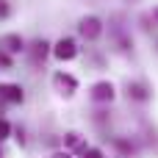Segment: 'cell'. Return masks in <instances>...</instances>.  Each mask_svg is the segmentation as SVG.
<instances>
[{"label":"cell","instance_id":"5bb4252c","mask_svg":"<svg viewBox=\"0 0 158 158\" xmlns=\"http://www.w3.org/2000/svg\"><path fill=\"white\" fill-rule=\"evenodd\" d=\"M153 19H156V25H158V6L153 8Z\"/></svg>","mask_w":158,"mask_h":158},{"label":"cell","instance_id":"277c9868","mask_svg":"<svg viewBox=\"0 0 158 158\" xmlns=\"http://www.w3.org/2000/svg\"><path fill=\"white\" fill-rule=\"evenodd\" d=\"M92 100L94 103H111L114 100V83L111 81H100L92 86Z\"/></svg>","mask_w":158,"mask_h":158},{"label":"cell","instance_id":"30bf717a","mask_svg":"<svg viewBox=\"0 0 158 158\" xmlns=\"http://www.w3.org/2000/svg\"><path fill=\"white\" fill-rule=\"evenodd\" d=\"M8 136H11V125H8L6 119H0V142H3V139H8Z\"/></svg>","mask_w":158,"mask_h":158},{"label":"cell","instance_id":"6da1fadb","mask_svg":"<svg viewBox=\"0 0 158 158\" xmlns=\"http://www.w3.org/2000/svg\"><path fill=\"white\" fill-rule=\"evenodd\" d=\"M78 31H81V36H83L86 42H94V39H100V33H103V22H100V17L89 14V17H83V19L78 22Z\"/></svg>","mask_w":158,"mask_h":158},{"label":"cell","instance_id":"7a4b0ae2","mask_svg":"<svg viewBox=\"0 0 158 158\" xmlns=\"http://www.w3.org/2000/svg\"><path fill=\"white\" fill-rule=\"evenodd\" d=\"M53 89H56L61 97H72V94L78 92V81H75L72 75H67V72H56V75H53Z\"/></svg>","mask_w":158,"mask_h":158},{"label":"cell","instance_id":"52a82bcc","mask_svg":"<svg viewBox=\"0 0 158 158\" xmlns=\"http://www.w3.org/2000/svg\"><path fill=\"white\" fill-rule=\"evenodd\" d=\"M3 47H6L8 53H19V50H25V47H22V39H19L17 33H8V36H3Z\"/></svg>","mask_w":158,"mask_h":158},{"label":"cell","instance_id":"5b68a950","mask_svg":"<svg viewBox=\"0 0 158 158\" xmlns=\"http://www.w3.org/2000/svg\"><path fill=\"white\" fill-rule=\"evenodd\" d=\"M0 97H3L6 103H22V100H25L22 86H17V83H3V86H0Z\"/></svg>","mask_w":158,"mask_h":158},{"label":"cell","instance_id":"8fae6325","mask_svg":"<svg viewBox=\"0 0 158 158\" xmlns=\"http://www.w3.org/2000/svg\"><path fill=\"white\" fill-rule=\"evenodd\" d=\"M83 158H103V153H100L97 147H86V150H83Z\"/></svg>","mask_w":158,"mask_h":158},{"label":"cell","instance_id":"8992f818","mask_svg":"<svg viewBox=\"0 0 158 158\" xmlns=\"http://www.w3.org/2000/svg\"><path fill=\"white\" fill-rule=\"evenodd\" d=\"M128 97H133V100L144 103V100H150V92H147L142 83H128Z\"/></svg>","mask_w":158,"mask_h":158},{"label":"cell","instance_id":"9c48e42d","mask_svg":"<svg viewBox=\"0 0 158 158\" xmlns=\"http://www.w3.org/2000/svg\"><path fill=\"white\" fill-rule=\"evenodd\" d=\"M67 147H69V150H86V142H83L81 133L72 131V133H67Z\"/></svg>","mask_w":158,"mask_h":158},{"label":"cell","instance_id":"4fadbf2b","mask_svg":"<svg viewBox=\"0 0 158 158\" xmlns=\"http://www.w3.org/2000/svg\"><path fill=\"white\" fill-rule=\"evenodd\" d=\"M53 158H72V156H69V153H56Z\"/></svg>","mask_w":158,"mask_h":158},{"label":"cell","instance_id":"3957f363","mask_svg":"<svg viewBox=\"0 0 158 158\" xmlns=\"http://www.w3.org/2000/svg\"><path fill=\"white\" fill-rule=\"evenodd\" d=\"M53 56H56L58 61H72V58L78 56V47H75V39H69V36L58 39V42H56V47H53Z\"/></svg>","mask_w":158,"mask_h":158},{"label":"cell","instance_id":"ba28073f","mask_svg":"<svg viewBox=\"0 0 158 158\" xmlns=\"http://www.w3.org/2000/svg\"><path fill=\"white\" fill-rule=\"evenodd\" d=\"M47 53H50V44H47L44 39H39V42L33 44V61H36V64H39V61H44V56H47Z\"/></svg>","mask_w":158,"mask_h":158},{"label":"cell","instance_id":"7c38bea8","mask_svg":"<svg viewBox=\"0 0 158 158\" xmlns=\"http://www.w3.org/2000/svg\"><path fill=\"white\" fill-rule=\"evenodd\" d=\"M6 14H8V6H6V3H0V17H6Z\"/></svg>","mask_w":158,"mask_h":158}]
</instances>
